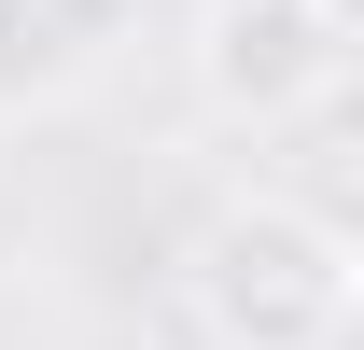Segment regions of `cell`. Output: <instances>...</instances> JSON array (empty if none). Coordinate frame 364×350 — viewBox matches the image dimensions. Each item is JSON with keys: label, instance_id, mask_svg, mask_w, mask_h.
I'll return each instance as SVG.
<instances>
[{"label": "cell", "instance_id": "cell-3", "mask_svg": "<svg viewBox=\"0 0 364 350\" xmlns=\"http://www.w3.org/2000/svg\"><path fill=\"white\" fill-rule=\"evenodd\" d=\"M322 14H336V28H350V43H364V0H322Z\"/></svg>", "mask_w": 364, "mask_h": 350}, {"label": "cell", "instance_id": "cell-2", "mask_svg": "<svg viewBox=\"0 0 364 350\" xmlns=\"http://www.w3.org/2000/svg\"><path fill=\"white\" fill-rule=\"evenodd\" d=\"M196 98L225 112V127H309L336 70H350V28L322 14V0H196Z\"/></svg>", "mask_w": 364, "mask_h": 350}, {"label": "cell", "instance_id": "cell-1", "mask_svg": "<svg viewBox=\"0 0 364 350\" xmlns=\"http://www.w3.org/2000/svg\"><path fill=\"white\" fill-rule=\"evenodd\" d=\"M182 322L210 350H350L364 322V238L309 196H225L168 266Z\"/></svg>", "mask_w": 364, "mask_h": 350}]
</instances>
